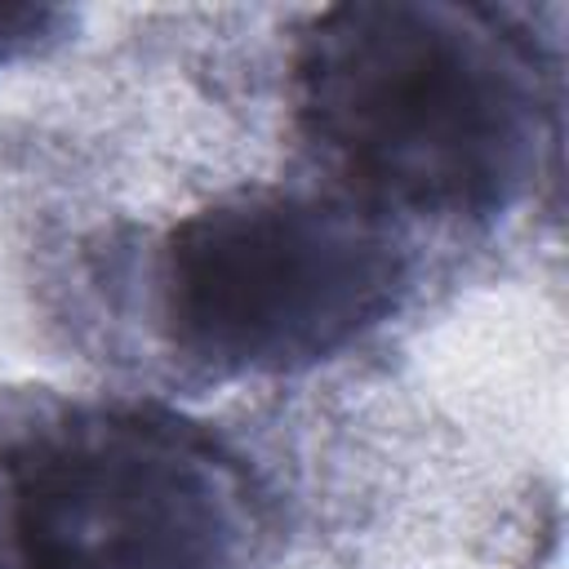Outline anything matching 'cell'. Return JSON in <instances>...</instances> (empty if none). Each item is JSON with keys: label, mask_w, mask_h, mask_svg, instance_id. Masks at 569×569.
Segmentation results:
<instances>
[{"label": "cell", "mask_w": 569, "mask_h": 569, "mask_svg": "<svg viewBox=\"0 0 569 569\" xmlns=\"http://www.w3.org/2000/svg\"><path fill=\"white\" fill-rule=\"evenodd\" d=\"M253 533L240 458L169 409L80 405L0 445V569H240Z\"/></svg>", "instance_id": "obj_3"}, {"label": "cell", "mask_w": 569, "mask_h": 569, "mask_svg": "<svg viewBox=\"0 0 569 569\" xmlns=\"http://www.w3.org/2000/svg\"><path fill=\"white\" fill-rule=\"evenodd\" d=\"M409 284L391 218L351 191H240L160 244L169 347L218 378L311 369L378 329Z\"/></svg>", "instance_id": "obj_2"}, {"label": "cell", "mask_w": 569, "mask_h": 569, "mask_svg": "<svg viewBox=\"0 0 569 569\" xmlns=\"http://www.w3.org/2000/svg\"><path fill=\"white\" fill-rule=\"evenodd\" d=\"M307 142L373 209L498 218L551 169L556 62L489 4L347 0L293 44Z\"/></svg>", "instance_id": "obj_1"}, {"label": "cell", "mask_w": 569, "mask_h": 569, "mask_svg": "<svg viewBox=\"0 0 569 569\" xmlns=\"http://www.w3.org/2000/svg\"><path fill=\"white\" fill-rule=\"evenodd\" d=\"M62 31V13L49 4H0V62H13Z\"/></svg>", "instance_id": "obj_4"}]
</instances>
